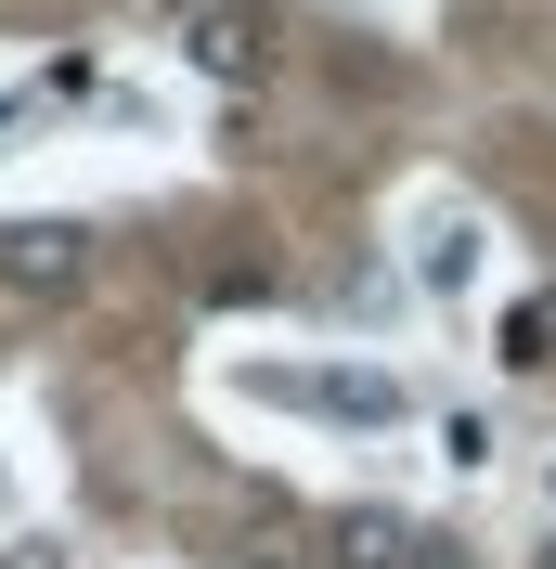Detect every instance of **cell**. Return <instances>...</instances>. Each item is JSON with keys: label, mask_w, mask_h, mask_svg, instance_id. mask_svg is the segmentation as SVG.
<instances>
[{"label": "cell", "mask_w": 556, "mask_h": 569, "mask_svg": "<svg viewBox=\"0 0 556 569\" xmlns=\"http://www.w3.org/2000/svg\"><path fill=\"white\" fill-rule=\"evenodd\" d=\"M13 569H66V543H39V557H13Z\"/></svg>", "instance_id": "7"}, {"label": "cell", "mask_w": 556, "mask_h": 569, "mask_svg": "<svg viewBox=\"0 0 556 569\" xmlns=\"http://www.w3.org/2000/svg\"><path fill=\"white\" fill-rule=\"evenodd\" d=\"M78 272H91V233H78V220H13V233H0V284H13V298H66Z\"/></svg>", "instance_id": "1"}, {"label": "cell", "mask_w": 556, "mask_h": 569, "mask_svg": "<svg viewBox=\"0 0 556 569\" xmlns=\"http://www.w3.org/2000/svg\"><path fill=\"white\" fill-rule=\"evenodd\" d=\"M401 569H479V557H466V543H415Z\"/></svg>", "instance_id": "6"}, {"label": "cell", "mask_w": 556, "mask_h": 569, "mask_svg": "<svg viewBox=\"0 0 556 569\" xmlns=\"http://www.w3.org/2000/svg\"><path fill=\"white\" fill-rule=\"evenodd\" d=\"M415 272H427V284H466V272H479V233H466V220H427Z\"/></svg>", "instance_id": "4"}, {"label": "cell", "mask_w": 556, "mask_h": 569, "mask_svg": "<svg viewBox=\"0 0 556 569\" xmlns=\"http://www.w3.org/2000/svg\"><path fill=\"white\" fill-rule=\"evenodd\" d=\"M401 557H415V531H401L388 505H349L337 518V569H401Z\"/></svg>", "instance_id": "3"}, {"label": "cell", "mask_w": 556, "mask_h": 569, "mask_svg": "<svg viewBox=\"0 0 556 569\" xmlns=\"http://www.w3.org/2000/svg\"><path fill=\"white\" fill-rule=\"evenodd\" d=\"M544 569H556V543H544Z\"/></svg>", "instance_id": "8"}, {"label": "cell", "mask_w": 556, "mask_h": 569, "mask_svg": "<svg viewBox=\"0 0 556 569\" xmlns=\"http://www.w3.org/2000/svg\"><path fill=\"white\" fill-rule=\"evenodd\" d=\"M195 66H208V78H259V66H272L259 0H195Z\"/></svg>", "instance_id": "2"}, {"label": "cell", "mask_w": 556, "mask_h": 569, "mask_svg": "<svg viewBox=\"0 0 556 569\" xmlns=\"http://www.w3.org/2000/svg\"><path fill=\"white\" fill-rule=\"evenodd\" d=\"M505 350H518V362H556V298H530V311L505 323Z\"/></svg>", "instance_id": "5"}]
</instances>
